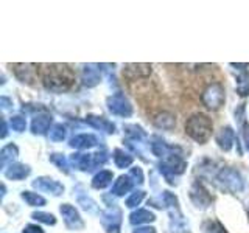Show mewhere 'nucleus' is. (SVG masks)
<instances>
[{
    "instance_id": "14",
    "label": "nucleus",
    "mask_w": 249,
    "mask_h": 233,
    "mask_svg": "<svg viewBox=\"0 0 249 233\" xmlns=\"http://www.w3.org/2000/svg\"><path fill=\"white\" fill-rule=\"evenodd\" d=\"M50 124H52V116L50 115H39L33 120L31 129H33L35 134H44L45 131L50 129Z\"/></svg>"
},
{
    "instance_id": "34",
    "label": "nucleus",
    "mask_w": 249,
    "mask_h": 233,
    "mask_svg": "<svg viewBox=\"0 0 249 233\" xmlns=\"http://www.w3.org/2000/svg\"><path fill=\"white\" fill-rule=\"evenodd\" d=\"M134 233H156V230L153 227H142V229L134 230Z\"/></svg>"
},
{
    "instance_id": "23",
    "label": "nucleus",
    "mask_w": 249,
    "mask_h": 233,
    "mask_svg": "<svg viewBox=\"0 0 249 233\" xmlns=\"http://www.w3.org/2000/svg\"><path fill=\"white\" fill-rule=\"evenodd\" d=\"M83 81L86 85H89V87H92V85H95L98 81H100V75L95 68H88L86 67L84 68V72H83Z\"/></svg>"
},
{
    "instance_id": "5",
    "label": "nucleus",
    "mask_w": 249,
    "mask_h": 233,
    "mask_svg": "<svg viewBox=\"0 0 249 233\" xmlns=\"http://www.w3.org/2000/svg\"><path fill=\"white\" fill-rule=\"evenodd\" d=\"M107 106H109V111L115 115L129 116L132 114V107L129 104V101L124 98V95H122V93H117V95L107 98Z\"/></svg>"
},
{
    "instance_id": "9",
    "label": "nucleus",
    "mask_w": 249,
    "mask_h": 233,
    "mask_svg": "<svg viewBox=\"0 0 249 233\" xmlns=\"http://www.w3.org/2000/svg\"><path fill=\"white\" fill-rule=\"evenodd\" d=\"M35 188L41 190V191H50L53 194H61L64 191V186L61 183H58L56 181H52V179H47V177H41V179H36V182H33Z\"/></svg>"
},
{
    "instance_id": "10",
    "label": "nucleus",
    "mask_w": 249,
    "mask_h": 233,
    "mask_svg": "<svg viewBox=\"0 0 249 233\" xmlns=\"http://www.w3.org/2000/svg\"><path fill=\"white\" fill-rule=\"evenodd\" d=\"M190 198H192V200L195 202V204L201 205V207H206L207 204H210V200H212L209 196V193L202 188L199 183L193 185V188L190 190Z\"/></svg>"
},
{
    "instance_id": "20",
    "label": "nucleus",
    "mask_w": 249,
    "mask_h": 233,
    "mask_svg": "<svg viewBox=\"0 0 249 233\" xmlns=\"http://www.w3.org/2000/svg\"><path fill=\"white\" fill-rule=\"evenodd\" d=\"M154 221V215L150 213L148 210H137L136 213L131 215V222L132 224H145Z\"/></svg>"
},
{
    "instance_id": "18",
    "label": "nucleus",
    "mask_w": 249,
    "mask_h": 233,
    "mask_svg": "<svg viewBox=\"0 0 249 233\" xmlns=\"http://www.w3.org/2000/svg\"><path fill=\"white\" fill-rule=\"evenodd\" d=\"M112 181V173L111 171H100V173L93 177V181H92V185L95 186V188H105V186H107L109 183H111Z\"/></svg>"
},
{
    "instance_id": "2",
    "label": "nucleus",
    "mask_w": 249,
    "mask_h": 233,
    "mask_svg": "<svg viewBox=\"0 0 249 233\" xmlns=\"http://www.w3.org/2000/svg\"><path fill=\"white\" fill-rule=\"evenodd\" d=\"M185 131L193 140H196L199 143H204L206 140L212 134V120L207 115H193L189 118L185 124Z\"/></svg>"
},
{
    "instance_id": "26",
    "label": "nucleus",
    "mask_w": 249,
    "mask_h": 233,
    "mask_svg": "<svg viewBox=\"0 0 249 233\" xmlns=\"http://www.w3.org/2000/svg\"><path fill=\"white\" fill-rule=\"evenodd\" d=\"M202 229H204V233H226L224 227L216 221H207L202 225Z\"/></svg>"
},
{
    "instance_id": "28",
    "label": "nucleus",
    "mask_w": 249,
    "mask_h": 233,
    "mask_svg": "<svg viewBox=\"0 0 249 233\" xmlns=\"http://www.w3.org/2000/svg\"><path fill=\"white\" fill-rule=\"evenodd\" d=\"M143 196H145V193H143V191H136V193H132L131 196L126 199V205H128L129 208H132V207L139 205L140 202H142Z\"/></svg>"
},
{
    "instance_id": "4",
    "label": "nucleus",
    "mask_w": 249,
    "mask_h": 233,
    "mask_svg": "<svg viewBox=\"0 0 249 233\" xmlns=\"http://www.w3.org/2000/svg\"><path fill=\"white\" fill-rule=\"evenodd\" d=\"M218 179L221 181V183L226 186V188H229L231 191H241L243 190V179L238 174L237 169H232V168H228V169H223Z\"/></svg>"
},
{
    "instance_id": "12",
    "label": "nucleus",
    "mask_w": 249,
    "mask_h": 233,
    "mask_svg": "<svg viewBox=\"0 0 249 233\" xmlns=\"http://www.w3.org/2000/svg\"><path fill=\"white\" fill-rule=\"evenodd\" d=\"M233 131L231 128H223L220 132H218L216 135V142L220 145L224 151H229L232 148V143H233Z\"/></svg>"
},
{
    "instance_id": "25",
    "label": "nucleus",
    "mask_w": 249,
    "mask_h": 233,
    "mask_svg": "<svg viewBox=\"0 0 249 233\" xmlns=\"http://www.w3.org/2000/svg\"><path fill=\"white\" fill-rule=\"evenodd\" d=\"M237 90L240 95H248L249 93V75L245 72L238 76V83H237Z\"/></svg>"
},
{
    "instance_id": "22",
    "label": "nucleus",
    "mask_w": 249,
    "mask_h": 233,
    "mask_svg": "<svg viewBox=\"0 0 249 233\" xmlns=\"http://www.w3.org/2000/svg\"><path fill=\"white\" fill-rule=\"evenodd\" d=\"M16 155H18V148L16 145H8L2 150V166H6L8 163H11Z\"/></svg>"
},
{
    "instance_id": "30",
    "label": "nucleus",
    "mask_w": 249,
    "mask_h": 233,
    "mask_svg": "<svg viewBox=\"0 0 249 233\" xmlns=\"http://www.w3.org/2000/svg\"><path fill=\"white\" fill-rule=\"evenodd\" d=\"M52 162L54 163V165H58L61 169H64V171H67V168H69V162L62 154H53L52 155Z\"/></svg>"
},
{
    "instance_id": "1",
    "label": "nucleus",
    "mask_w": 249,
    "mask_h": 233,
    "mask_svg": "<svg viewBox=\"0 0 249 233\" xmlns=\"http://www.w3.org/2000/svg\"><path fill=\"white\" fill-rule=\"evenodd\" d=\"M41 75L45 87L54 92L67 90L75 81V75L72 72V68L69 66H61V64L44 66V68L41 70Z\"/></svg>"
},
{
    "instance_id": "6",
    "label": "nucleus",
    "mask_w": 249,
    "mask_h": 233,
    "mask_svg": "<svg viewBox=\"0 0 249 233\" xmlns=\"http://www.w3.org/2000/svg\"><path fill=\"white\" fill-rule=\"evenodd\" d=\"M151 73L150 64H128L123 68V76L128 78L129 81H136L140 78H145Z\"/></svg>"
},
{
    "instance_id": "13",
    "label": "nucleus",
    "mask_w": 249,
    "mask_h": 233,
    "mask_svg": "<svg viewBox=\"0 0 249 233\" xmlns=\"http://www.w3.org/2000/svg\"><path fill=\"white\" fill-rule=\"evenodd\" d=\"M14 73L20 81L31 83V80L35 78V68H33V66H28V64H16Z\"/></svg>"
},
{
    "instance_id": "21",
    "label": "nucleus",
    "mask_w": 249,
    "mask_h": 233,
    "mask_svg": "<svg viewBox=\"0 0 249 233\" xmlns=\"http://www.w3.org/2000/svg\"><path fill=\"white\" fill-rule=\"evenodd\" d=\"M114 162L119 168H124V166H129L132 163V157L122 150H115L114 151Z\"/></svg>"
},
{
    "instance_id": "3",
    "label": "nucleus",
    "mask_w": 249,
    "mask_h": 233,
    "mask_svg": "<svg viewBox=\"0 0 249 233\" xmlns=\"http://www.w3.org/2000/svg\"><path fill=\"white\" fill-rule=\"evenodd\" d=\"M201 100H202V103H204V106H207L209 109H220L226 100L224 87L220 83L209 84L206 90L202 92Z\"/></svg>"
},
{
    "instance_id": "24",
    "label": "nucleus",
    "mask_w": 249,
    "mask_h": 233,
    "mask_svg": "<svg viewBox=\"0 0 249 233\" xmlns=\"http://www.w3.org/2000/svg\"><path fill=\"white\" fill-rule=\"evenodd\" d=\"M23 200H27L30 205H44L45 204V199L42 196H39L37 193H31V191H25L22 194Z\"/></svg>"
},
{
    "instance_id": "29",
    "label": "nucleus",
    "mask_w": 249,
    "mask_h": 233,
    "mask_svg": "<svg viewBox=\"0 0 249 233\" xmlns=\"http://www.w3.org/2000/svg\"><path fill=\"white\" fill-rule=\"evenodd\" d=\"M10 123H11V128H13L14 131H18V132H22L23 129H25V126H27L25 118H23V116H19V115L13 116Z\"/></svg>"
},
{
    "instance_id": "15",
    "label": "nucleus",
    "mask_w": 249,
    "mask_h": 233,
    "mask_svg": "<svg viewBox=\"0 0 249 233\" xmlns=\"http://www.w3.org/2000/svg\"><path fill=\"white\" fill-rule=\"evenodd\" d=\"M30 173V168L25 165H11L5 171V176L8 179H13V181H20V179L27 177Z\"/></svg>"
},
{
    "instance_id": "11",
    "label": "nucleus",
    "mask_w": 249,
    "mask_h": 233,
    "mask_svg": "<svg viewBox=\"0 0 249 233\" xmlns=\"http://www.w3.org/2000/svg\"><path fill=\"white\" fill-rule=\"evenodd\" d=\"M97 143H98L97 137L92 134H80L70 140V146L78 148V150H86V148L95 146Z\"/></svg>"
},
{
    "instance_id": "35",
    "label": "nucleus",
    "mask_w": 249,
    "mask_h": 233,
    "mask_svg": "<svg viewBox=\"0 0 249 233\" xmlns=\"http://www.w3.org/2000/svg\"><path fill=\"white\" fill-rule=\"evenodd\" d=\"M243 135H245V142H246V148L249 150V126L246 124L245 129H243Z\"/></svg>"
},
{
    "instance_id": "17",
    "label": "nucleus",
    "mask_w": 249,
    "mask_h": 233,
    "mask_svg": "<svg viewBox=\"0 0 249 233\" xmlns=\"http://www.w3.org/2000/svg\"><path fill=\"white\" fill-rule=\"evenodd\" d=\"M88 121L92 124L93 128H98L101 131H106V132H114V124L111 121H107L103 116H88Z\"/></svg>"
},
{
    "instance_id": "7",
    "label": "nucleus",
    "mask_w": 249,
    "mask_h": 233,
    "mask_svg": "<svg viewBox=\"0 0 249 233\" xmlns=\"http://www.w3.org/2000/svg\"><path fill=\"white\" fill-rule=\"evenodd\" d=\"M61 213L62 216H64V222L69 229H83V221L80 215H78V212L75 210V207L69 205V204H64L61 205Z\"/></svg>"
},
{
    "instance_id": "33",
    "label": "nucleus",
    "mask_w": 249,
    "mask_h": 233,
    "mask_svg": "<svg viewBox=\"0 0 249 233\" xmlns=\"http://www.w3.org/2000/svg\"><path fill=\"white\" fill-rule=\"evenodd\" d=\"M23 233H44L41 227H37V225H27V229L23 230Z\"/></svg>"
},
{
    "instance_id": "19",
    "label": "nucleus",
    "mask_w": 249,
    "mask_h": 233,
    "mask_svg": "<svg viewBox=\"0 0 249 233\" xmlns=\"http://www.w3.org/2000/svg\"><path fill=\"white\" fill-rule=\"evenodd\" d=\"M154 124L158 128H162V129H171L176 124V121H175V116L171 114L162 112L158 118H154Z\"/></svg>"
},
{
    "instance_id": "16",
    "label": "nucleus",
    "mask_w": 249,
    "mask_h": 233,
    "mask_svg": "<svg viewBox=\"0 0 249 233\" xmlns=\"http://www.w3.org/2000/svg\"><path fill=\"white\" fill-rule=\"evenodd\" d=\"M132 188V181L129 176H122L119 177V181H117L112 186V193L117 194V196H122V194L128 193L129 190Z\"/></svg>"
},
{
    "instance_id": "31",
    "label": "nucleus",
    "mask_w": 249,
    "mask_h": 233,
    "mask_svg": "<svg viewBox=\"0 0 249 233\" xmlns=\"http://www.w3.org/2000/svg\"><path fill=\"white\" fill-rule=\"evenodd\" d=\"M33 217H35V219H37V221H41V222H45V224H54V222H56L54 216L49 215V213H41V212H39V213H35Z\"/></svg>"
},
{
    "instance_id": "32",
    "label": "nucleus",
    "mask_w": 249,
    "mask_h": 233,
    "mask_svg": "<svg viewBox=\"0 0 249 233\" xmlns=\"http://www.w3.org/2000/svg\"><path fill=\"white\" fill-rule=\"evenodd\" d=\"M129 174L132 177H136V182H139V183L143 182V174H142V169H140V168H132Z\"/></svg>"
},
{
    "instance_id": "27",
    "label": "nucleus",
    "mask_w": 249,
    "mask_h": 233,
    "mask_svg": "<svg viewBox=\"0 0 249 233\" xmlns=\"http://www.w3.org/2000/svg\"><path fill=\"white\" fill-rule=\"evenodd\" d=\"M66 137V128L62 124H54L53 129H50V138L54 142H59Z\"/></svg>"
},
{
    "instance_id": "8",
    "label": "nucleus",
    "mask_w": 249,
    "mask_h": 233,
    "mask_svg": "<svg viewBox=\"0 0 249 233\" xmlns=\"http://www.w3.org/2000/svg\"><path fill=\"white\" fill-rule=\"evenodd\" d=\"M120 217H122V213L119 208H109L103 215V224H105L107 233H119Z\"/></svg>"
}]
</instances>
